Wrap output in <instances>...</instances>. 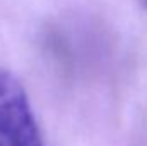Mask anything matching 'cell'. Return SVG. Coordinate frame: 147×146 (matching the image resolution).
Returning <instances> with one entry per match:
<instances>
[{"label":"cell","mask_w":147,"mask_h":146,"mask_svg":"<svg viewBox=\"0 0 147 146\" xmlns=\"http://www.w3.org/2000/svg\"><path fill=\"white\" fill-rule=\"evenodd\" d=\"M139 3H140L144 9H147V0H139Z\"/></svg>","instance_id":"2"},{"label":"cell","mask_w":147,"mask_h":146,"mask_svg":"<svg viewBox=\"0 0 147 146\" xmlns=\"http://www.w3.org/2000/svg\"><path fill=\"white\" fill-rule=\"evenodd\" d=\"M0 146H45L19 79L0 67Z\"/></svg>","instance_id":"1"}]
</instances>
